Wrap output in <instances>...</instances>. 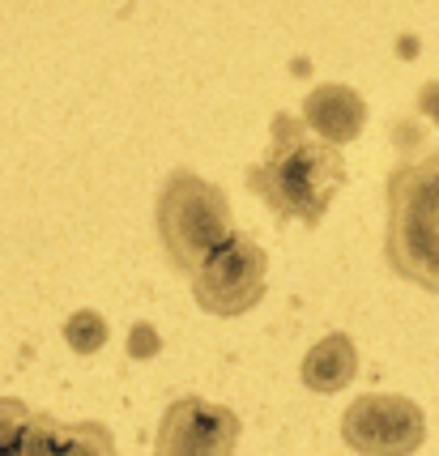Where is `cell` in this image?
I'll use <instances>...</instances> for the list:
<instances>
[{
	"label": "cell",
	"mask_w": 439,
	"mask_h": 456,
	"mask_svg": "<svg viewBox=\"0 0 439 456\" xmlns=\"http://www.w3.org/2000/svg\"><path fill=\"white\" fill-rule=\"evenodd\" d=\"M269 154L243 171L248 192H256L269 214L281 222H303L316 231L333 197L346 183V159L341 145L320 141L299 116L273 111L269 119Z\"/></svg>",
	"instance_id": "1"
},
{
	"label": "cell",
	"mask_w": 439,
	"mask_h": 456,
	"mask_svg": "<svg viewBox=\"0 0 439 456\" xmlns=\"http://www.w3.org/2000/svg\"><path fill=\"white\" fill-rule=\"evenodd\" d=\"M384 260L401 281L439 295V150L401 154L384 183Z\"/></svg>",
	"instance_id": "2"
},
{
	"label": "cell",
	"mask_w": 439,
	"mask_h": 456,
	"mask_svg": "<svg viewBox=\"0 0 439 456\" xmlns=\"http://www.w3.org/2000/svg\"><path fill=\"white\" fill-rule=\"evenodd\" d=\"M154 222H159L162 256L183 278H192L200 265L235 235L226 192L218 183L200 179L197 171H188V167H175L171 175L162 179Z\"/></svg>",
	"instance_id": "3"
},
{
	"label": "cell",
	"mask_w": 439,
	"mask_h": 456,
	"mask_svg": "<svg viewBox=\"0 0 439 456\" xmlns=\"http://www.w3.org/2000/svg\"><path fill=\"white\" fill-rule=\"evenodd\" d=\"M0 456H120L111 427L61 422L18 397H0Z\"/></svg>",
	"instance_id": "4"
},
{
	"label": "cell",
	"mask_w": 439,
	"mask_h": 456,
	"mask_svg": "<svg viewBox=\"0 0 439 456\" xmlns=\"http://www.w3.org/2000/svg\"><path fill=\"white\" fill-rule=\"evenodd\" d=\"M264 273H269V256L252 235H235L222 243L214 256L192 273V298L200 312L222 320H235L252 312L264 298Z\"/></svg>",
	"instance_id": "5"
},
{
	"label": "cell",
	"mask_w": 439,
	"mask_h": 456,
	"mask_svg": "<svg viewBox=\"0 0 439 456\" xmlns=\"http://www.w3.org/2000/svg\"><path fill=\"white\" fill-rule=\"evenodd\" d=\"M341 439L359 456H414L427 439V414L410 397L367 393L341 414Z\"/></svg>",
	"instance_id": "6"
},
{
	"label": "cell",
	"mask_w": 439,
	"mask_h": 456,
	"mask_svg": "<svg viewBox=\"0 0 439 456\" xmlns=\"http://www.w3.org/2000/svg\"><path fill=\"white\" fill-rule=\"evenodd\" d=\"M243 422L226 405L205 397H180L162 410L154 456H235Z\"/></svg>",
	"instance_id": "7"
},
{
	"label": "cell",
	"mask_w": 439,
	"mask_h": 456,
	"mask_svg": "<svg viewBox=\"0 0 439 456\" xmlns=\"http://www.w3.org/2000/svg\"><path fill=\"white\" fill-rule=\"evenodd\" d=\"M303 124L329 145H350L367 124V102L341 81H320L303 99Z\"/></svg>",
	"instance_id": "8"
},
{
	"label": "cell",
	"mask_w": 439,
	"mask_h": 456,
	"mask_svg": "<svg viewBox=\"0 0 439 456\" xmlns=\"http://www.w3.org/2000/svg\"><path fill=\"white\" fill-rule=\"evenodd\" d=\"M359 376V346L350 333H329L320 338L307 354H303L299 379L312 388V393H341L350 379Z\"/></svg>",
	"instance_id": "9"
},
{
	"label": "cell",
	"mask_w": 439,
	"mask_h": 456,
	"mask_svg": "<svg viewBox=\"0 0 439 456\" xmlns=\"http://www.w3.org/2000/svg\"><path fill=\"white\" fill-rule=\"evenodd\" d=\"M64 341H69V350L81 358L99 354L102 346H107V320L94 312V307H81L73 316L64 320Z\"/></svg>",
	"instance_id": "10"
},
{
	"label": "cell",
	"mask_w": 439,
	"mask_h": 456,
	"mask_svg": "<svg viewBox=\"0 0 439 456\" xmlns=\"http://www.w3.org/2000/svg\"><path fill=\"white\" fill-rule=\"evenodd\" d=\"M128 354L133 358H154L159 354V333H154L150 324H137L133 338H128Z\"/></svg>",
	"instance_id": "11"
},
{
	"label": "cell",
	"mask_w": 439,
	"mask_h": 456,
	"mask_svg": "<svg viewBox=\"0 0 439 456\" xmlns=\"http://www.w3.org/2000/svg\"><path fill=\"white\" fill-rule=\"evenodd\" d=\"M419 111H427V116L439 124V81H427L419 94Z\"/></svg>",
	"instance_id": "12"
}]
</instances>
